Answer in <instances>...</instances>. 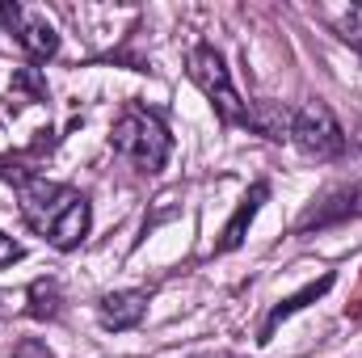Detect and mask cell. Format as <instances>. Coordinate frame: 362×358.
<instances>
[{
  "label": "cell",
  "instance_id": "cell-1",
  "mask_svg": "<svg viewBox=\"0 0 362 358\" xmlns=\"http://www.w3.org/2000/svg\"><path fill=\"white\" fill-rule=\"evenodd\" d=\"M21 190V215L25 224L55 249H76L85 236H89V198L72 185H59V181L47 178H17Z\"/></svg>",
  "mask_w": 362,
  "mask_h": 358
},
{
  "label": "cell",
  "instance_id": "cell-2",
  "mask_svg": "<svg viewBox=\"0 0 362 358\" xmlns=\"http://www.w3.org/2000/svg\"><path fill=\"white\" fill-rule=\"evenodd\" d=\"M110 148H114L118 156H127L139 173H160L165 161H169L173 139H169V127H165V118H160L156 110L131 101V105L114 118V127H110Z\"/></svg>",
  "mask_w": 362,
  "mask_h": 358
},
{
  "label": "cell",
  "instance_id": "cell-3",
  "mask_svg": "<svg viewBox=\"0 0 362 358\" xmlns=\"http://www.w3.org/2000/svg\"><path fill=\"white\" fill-rule=\"evenodd\" d=\"M189 81L206 93V101L215 105L219 122H228V127H253V105L236 93L223 55L211 42H194V51H189Z\"/></svg>",
  "mask_w": 362,
  "mask_h": 358
},
{
  "label": "cell",
  "instance_id": "cell-4",
  "mask_svg": "<svg viewBox=\"0 0 362 358\" xmlns=\"http://www.w3.org/2000/svg\"><path fill=\"white\" fill-rule=\"evenodd\" d=\"M291 144L312 161H341L350 135L325 101H303L299 110H291Z\"/></svg>",
  "mask_w": 362,
  "mask_h": 358
},
{
  "label": "cell",
  "instance_id": "cell-5",
  "mask_svg": "<svg viewBox=\"0 0 362 358\" xmlns=\"http://www.w3.org/2000/svg\"><path fill=\"white\" fill-rule=\"evenodd\" d=\"M350 219H362V178L346 181V185H333L329 194H320L303 219H299V236L308 232H320V228H337V224H350Z\"/></svg>",
  "mask_w": 362,
  "mask_h": 358
},
{
  "label": "cell",
  "instance_id": "cell-6",
  "mask_svg": "<svg viewBox=\"0 0 362 358\" xmlns=\"http://www.w3.org/2000/svg\"><path fill=\"white\" fill-rule=\"evenodd\" d=\"M0 21L17 34V42L25 47V55H30V59L47 64V59H55V55H59V34L51 30V21H47L42 13L21 8V4H0Z\"/></svg>",
  "mask_w": 362,
  "mask_h": 358
},
{
  "label": "cell",
  "instance_id": "cell-7",
  "mask_svg": "<svg viewBox=\"0 0 362 358\" xmlns=\"http://www.w3.org/2000/svg\"><path fill=\"white\" fill-rule=\"evenodd\" d=\"M97 316H101V325L114 329V333L135 329V325L148 316V291H110V295H101Z\"/></svg>",
  "mask_w": 362,
  "mask_h": 358
},
{
  "label": "cell",
  "instance_id": "cell-8",
  "mask_svg": "<svg viewBox=\"0 0 362 358\" xmlns=\"http://www.w3.org/2000/svg\"><path fill=\"white\" fill-rule=\"evenodd\" d=\"M270 198V185L266 181H257L245 198H240V207H236V215L228 219V228H223V236H219V253H232V249H240L245 245V236H249V224L257 219V211H262V202Z\"/></svg>",
  "mask_w": 362,
  "mask_h": 358
},
{
  "label": "cell",
  "instance_id": "cell-9",
  "mask_svg": "<svg viewBox=\"0 0 362 358\" xmlns=\"http://www.w3.org/2000/svg\"><path fill=\"white\" fill-rule=\"evenodd\" d=\"M329 287H333V274H325V278H316V282H308V287H303L299 295H291V299H282V304H278V308L270 312V321L262 325V342H270V333L278 329V325H282V321H286V316H295V312H303L308 304H316V299H320V295H325Z\"/></svg>",
  "mask_w": 362,
  "mask_h": 358
},
{
  "label": "cell",
  "instance_id": "cell-10",
  "mask_svg": "<svg viewBox=\"0 0 362 358\" xmlns=\"http://www.w3.org/2000/svg\"><path fill=\"white\" fill-rule=\"evenodd\" d=\"M30 316H38V321H55L59 316V287L51 278H38L30 287Z\"/></svg>",
  "mask_w": 362,
  "mask_h": 358
},
{
  "label": "cell",
  "instance_id": "cell-11",
  "mask_svg": "<svg viewBox=\"0 0 362 358\" xmlns=\"http://www.w3.org/2000/svg\"><path fill=\"white\" fill-rule=\"evenodd\" d=\"M17 258H21V245H17L13 236H4V232H0V266H13Z\"/></svg>",
  "mask_w": 362,
  "mask_h": 358
},
{
  "label": "cell",
  "instance_id": "cell-12",
  "mask_svg": "<svg viewBox=\"0 0 362 358\" xmlns=\"http://www.w3.org/2000/svg\"><path fill=\"white\" fill-rule=\"evenodd\" d=\"M17 354H21V358H51V350H34V346H21Z\"/></svg>",
  "mask_w": 362,
  "mask_h": 358
},
{
  "label": "cell",
  "instance_id": "cell-13",
  "mask_svg": "<svg viewBox=\"0 0 362 358\" xmlns=\"http://www.w3.org/2000/svg\"><path fill=\"white\" fill-rule=\"evenodd\" d=\"M189 358H232V354H189Z\"/></svg>",
  "mask_w": 362,
  "mask_h": 358
}]
</instances>
